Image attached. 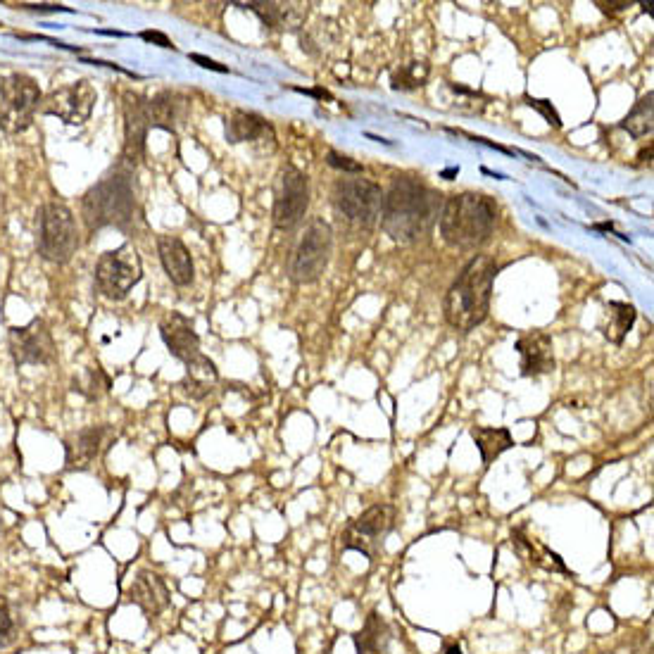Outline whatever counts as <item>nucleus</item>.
<instances>
[{
  "mask_svg": "<svg viewBox=\"0 0 654 654\" xmlns=\"http://www.w3.org/2000/svg\"><path fill=\"white\" fill-rule=\"evenodd\" d=\"M162 341L169 348V352L176 357V360L188 362L193 357L200 355V338L196 329H193V322L184 317L181 312H169L160 324Z\"/></svg>",
  "mask_w": 654,
  "mask_h": 654,
  "instance_id": "nucleus-17",
  "label": "nucleus"
},
{
  "mask_svg": "<svg viewBox=\"0 0 654 654\" xmlns=\"http://www.w3.org/2000/svg\"><path fill=\"white\" fill-rule=\"evenodd\" d=\"M17 640V621L12 619L10 602L0 595V647H10Z\"/></svg>",
  "mask_w": 654,
  "mask_h": 654,
  "instance_id": "nucleus-31",
  "label": "nucleus"
},
{
  "mask_svg": "<svg viewBox=\"0 0 654 654\" xmlns=\"http://www.w3.org/2000/svg\"><path fill=\"white\" fill-rule=\"evenodd\" d=\"M597 8H600L602 12H605V15H616V12H621V10H626L628 5V0H621V3H602V0H597Z\"/></svg>",
  "mask_w": 654,
  "mask_h": 654,
  "instance_id": "nucleus-36",
  "label": "nucleus"
},
{
  "mask_svg": "<svg viewBox=\"0 0 654 654\" xmlns=\"http://www.w3.org/2000/svg\"><path fill=\"white\" fill-rule=\"evenodd\" d=\"M146 100L136 93H124V153L122 162L134 169L143 160L146 153V134H148V119L143 110Z\"/></svg>",
  "mask_w": 654,
  "mask_h": 654,
  "instance_id": "nucleus-15",
  "label": "nucleus"
},
{
  "mask_svg": "<svg viewBox=\"0 0 654 654\" xmlns=\"http://www.w3.org/2000/svg\"><path fill=\"white\" fill-rule=\"evenodd\" d=\"M307 203H310V191H307V179L303 172L295 167L281 169L276 176L274 186V226L276 229H293L305 217Z\"/></svg>",
  "mask_w": 654,
  "mask_h": 654,
  "instance_id": "nucleus-11",
  "label": "nucleus"
},
{
  "mask_svg": "<svg viewBox=\"0 0 654 654\" xmlns=\"http://www.w3.org/2000/svg\"><path fill=\"white\" fill-rule=\"evenodd\" d=\"M96 88L88 84L86 79L74 81V84L55 88L46 100H41V112L62 119L65 124H84L91 117L93 105H96Z\"/></svg>",
  "mask_w": 654,
  "mask_h": 654,
  "instance_id": "nucleus-12",
  "label": "nucleus"
},
{
  "mask_svg": "<svg viewBox=\"0 0 654 654\" xmlns=\"http://www.w3.org/2000/svg\"><path fill=\"white\" fill-rule=\"evenodd\" d=\"M36 248L43 260L65 264L77 253L79 238L77 224L69 207L62 203H46L39 212V231H36Z\"/></svg>",
  "mask_w": 654,
  "mask_h": 654,
  "instance_id": "nucleus-6",
  "label": "nucleus"
},
{
  "mask_svg": "<svg viewBox=\"0 0 654 654\" xmlns=\"http://www.w3.org/2000/svg\"><path fill=\"white\" fill-rule=\"evenodd\" d=\"M186 364V379L179 383V388L186 395H191L193 400H203L215 391L219 374L215 362L207 360V357L200 352V355L193 357V360L184 362Z\"/></svg>",
  "mask_w": 654,
  "mask_h": 654,
  "instance_id": "nucleus-22",
  "label": "nucleus"
},
{
  "mask_svg": "<svg viewBox=\"0 0 654 654\" xmlns=\"http://www.w3.org/2000/svg\"><path fill=\"white\" fill-rule=\"evenodd\" d=\"M129 600L141 609L143 614L157 616L169 607V590L155 571H138L134 583L129 586Z\"/></svg>",
  "mask_w": 654,
  "mask_h": 654,
  "instance_id": "nucleus-19",
  "label": "nucleus"
},
{
  "mask_svg": "<svg viewBox=\"0 0 654 654\" xmlns=\"http://www.w3.org/2000/svg\"><path fill=\"white\" fill-rule=\"evenodd\" d=\"M298 93H305V96H314V98H326V100H333V96L326 88H295Z\"/></svg>",
  "mask_w": 654,
  "mask_h": 654,
  "instance_id": "nucleus-38",
  "label": "nucleus"
},
{
  "mask_svg": "<svg viewBox=\"0 0 654 654\" xmlns=\"http://www.w3.org/2000/svg\"><path fill=\"white\" fill-rule=\"evenodd\" d=\"M84 219L88 229L96 231L103 226L131 229L136 222V198L131 184V167L119 162L108 176L84 196Z\"/></svg>",
  "mask_w": 654,
  "mask_h": 654,
  "instance_id": "nucleus-3",
  "label": "nucleus"
},
{
  "mask_svg": "<svg viewBox=\"0 0 654 654\" xmlns=\"http://www.w3.org/2000/svg\"><path fill=\"white\" fill-rule=\"evenodd\" d=\"M143 269L138 253L131 245L108 250L100 255L96 264V284L100 293L110 300H124L138 281H141Z\"/></svg>",
  "mask_w": 654,
  "mask_h": 654,
  "instance_id": "nucleus-7",
  "label": "nucleus"
},
{
  "mask_svg": "<svg viewBox=\"0 0 654 654\" xmlns=\"http://www.w3.org/2000/svg\"><path fill=\"white\" fill-rule=\"evenodd\" d=\"M429 65L426 62H410V65H402L395 69L393 74V88L398 91H414V88H421L429 79Z\"/></svg>",
  "mask_w": 654,
  "mask_h": 654,
  "instance_id": "nucleus-30",
  "label": "nucleus"
},
{
  "mask_svg": "<svg viewBox=\"0 0 654 654\" xmlns=\"http://www.w3.org/2000/svg\"><path fill=\"white\" fill-rule=\"evenodd\" d=\"M241 8H248L260 17L264 27L286 31L298 29L307 17V3H241Z\"/></svg>",
  "mask_w": 654,
  "mask_h": 654,
  "instance_id": "nucleus-21",
  "label": "nucleus"
},
{
  "mask_svg": "<svg viewBox=\"0 0 654 654\" xmlns=\"http://www.w3.org/2000/svg\"><path fill=\"white\" fill-rule=\"evenodd\" d=\"M143 110H146L148 127L167 129V131L176 129V100L169 91L146 100Z\"/></svg>",
  "mask_w": 654,
  "mask_h": 654,
  "instance_id": "nucleus-27",
  "label": "nucleus"
},
{
  "mask_svg": "<svg viewBox=\"0 0 654 654\" xmlns=\"http://www.w3.org/2000/svg\"><path fill=\"white\" fill-rule=\"evenodd\" d=\"M517 350L521 357V374L540 376L555 371V350H552V338L543 331H528L517 341Z\"/></svg>",
  "mask_w": 654,
  "mask_h": 654,
  "instance_id": "nucleus-18",
  "label": "nucleus"
},
{
  "mask_svg": "<svg viewBox=\"0 0 654 654\" xmlns=\"http://www.w3.org/2000/svg\"><path fill=\"white\" fill-rule=\"evenodd\" d=\"M512 545L514 550L519 552L521 559H526L528 564H533V567L538 569H545V571H552V574H567V564H564V559L557 555V552H552L550 547L545 543H540L536 538H528L524 536V531H514L512 533Z\"/></svg>",
  "mask_w": 654,
  "mask_h": 654,
  "instance_id": "nucleus-23",
  "label": "nucleus"
},
{
  "mask_svg": "<svg viewBox=\"0 0 654 654\" xmlns=\"http://www.w3.org/2000/svg\"><path fill=\"white\" fill-rule=\"evenodd\" d=\"M41 108V88L27 74L0 77V129L5 134H20L34 124Z\"/></svg>",
  "mask_w": 654,
  "mask_h": 654,
  "instance_id": "nucleus-5",
  "label": "nucleus"
},
{
  "mask_svg": "<svg viewBox=\"0 0 654 654\" xmlns=\"http://www.w3.org/2000/svg\"><path fill=\"white\" fill-rule=\"evenodd\" d=\"M635 317H638V312H635L633 305H628V303H609L607 305V324L602 326V331H605L607 341H612L614 345L624 343L626 333L633 329Z\"/></svg>",
  "mask_w": 654,
  "mask_h": 654,
  "instance_id": "nucleus-26",
  "label": "nucleus"
},
{
  "mask_svg": "<svg viewBox=\"0 0 654 654\" xmlns=\"http://www.w3.org/2000/svg\"><path fill=\"white\" fill-rule=\"evenodd\" d=\"M226 138L231 143H250L262 155H269L276 150V134L272 124L248 110H236L234 115L226 119Z\"/></svg>",
  "mask_w": 654,
  "mask_h": 654,
  "instance_id": "nucleus-14",
  "label": "nucleus"
},
{
  "mask_svg": "<svg viewBox=\"0 0 654 654\" xmlns=\"http://www.w3.org/2000/svg\"><path fill=\"white\" fill-rule=\"evenodd\" d=\"M495 226V207L476 193L452 196L440 210V236L459 250L479 248L488 241Z\"/></svg>",
  "mask_w": 654,
  "mask_h": 654,
  "instance_id": "nucleus-4",
  "label": "nucleus"
},
{
  "mask_svg": "<svg viewBox=\"0 0 654 654\" xmlns=\"http://www.w3.org/2000/svg\"><path fill=\"white\" fill-rule=\"evenodd\" d=\"M393 528H395V507L374 505L345 526L341 545L345 550L362 552L364 557L374 559L381 552L383 540H386V536L393 531Z\"/></svg>",
  "mask_w": 654,
  "mask_h": 654,
  "instance_id": "nucleus-8",
  "label": "nucleus"
},
{
  "mask_svg": "<svg viewBox=\"0 0 654 654\" xmlns=\"http://www.w3.org/2000/svg\"><path fill=\"white\" fill-rule=\"evenodd\" d=\"M393 628L379 612H371L364 619L360 633H355L357 654H391Z\"/></svg>",
  "mask_w": 654,
  "mask_h": 654,
  "instance_id": "nucleus-24",
  "label": "nucleus"
},
{
  "mask_svg": "<svg viewBox=\"0 0 654 654\" xmlns=\"http://www.w3.org/2000/svg\"><path fill=\"white\" fill-rule=\"evenodd\" d=\"M326 162H329L331 167L343 169V172H350V174H360V172H364V167L360 165V162H355V160H352V157H348V155L336 153V150H329V155H326Z\"/></svg>",
  "mask_w": 654,
  "mask_h": 654,
  "instance_id": "nucleus-33",
  "label": "nucleus"
},
{
  "mask_svg": "<svg viewBox=\"0 0 654 654\" xmlns=\"http://www.w3.org/2000/svg\"><path fill=\"white\" fill-rule=\"evenodd\" d=\"M10 352L17 364H50L55 360V343L48 324L34 319L27 326L10 329Z\"/></svg>",
  "mask_w": 654,
  "mask_h": 654,
  "instance_id": "nucleus-13",
  "label": "nucleus"
},
{
  "mask_svg": "<svg viewBox=\"0 0 654 654\" xmlns=\"http://www.w3.org/2000/svg\"><path fill=\"white\" fill-rule=\"evenodd\" d=\"M495 274H498V264L488 255H476L464 267L455 286L445 295V319L452 329L469 333L488 317Z\"/></svg>",
  "mask_w": 654,
  "mask_h": 654,
  "instance_id": "nucleus-2",
  "label": "nucleus"
},
{
  "mask_svg": "<svg viewBox=\"0 0 654 654\" xmlns=\"http://www.w3.org/2000/svg\"><path fill=\"white\" fill-rule=\"evenodd\" d=\"M471 438L479 445L483 464H490L493 459H498L502 452L514 448V438L509 429H488V426H474L471 429Z\"/></svg>",
  "mask_w": 654,
  "mask_h": 654,
  "instance_id": "nucleus-25",
  "label": "nucleus"
},
{
  "mask_svg": "<svg viewBox=\"0 0 654 654\" xmlns=\"http://www.w3.org/2000/svg\"><path fill=\"white\" fill-rule=\"evenodd\" d=\"M188 58H191L193 62H198L200 67H205V69H212V72H219V74H226V72H229V67L219 65V62L210 60V58H205V55H198V53H193V55H188Z\"/></svg>",
  "mask_w": 654,
  "mask_h": 654,
  "instance_id": "nucleus-34",
  "label": "nucleus"
},
{
  "mask_svg": "<svg viewBox=\"0 0 654 654\" xmlns=\"http://www.w3.org/2000/svg\"><path fill=\"white\" fill-rule=\"evenodd\" d=\"M338 212L357 226H374L381 215L383 193L369 179H345L336 186Z\"/></svg>",
  "mask_w": 654,
  "mask_h": 654,
  "instance_id": "nucleus-10",
  "label": "nucleus"
},
{
  "mask_svg": "<svg viewBox=\"0 0 654 654\" xmlns=\"http://www.w3.org/2000/svg\"><path fill=\"white\" fill-rule=\"evenodd\" d=\"M141 39L143 41H150V43H157V46H160V48H172L174 50V43L169 41L167 36L162 34V31H143Z\"/></svg>",
  "mask_w": 654,
  "mask_h": 654,
  "instance_id": "nucleus-35",
  "label": "nucleus"
},
{
  "mask_svg": "<svg viewBox=\"0 0 654 654\" xmlns=\"http://www.w3.org/2000/svg\"><path fill=\"white\" fill-rule=\"evenodd\" d=\"M445 654H462V647H459V645H450L448 650H445Z\"/></svg>",
  "mask_w": 654,
  "mask_h": 654,
  "instance_id": "nucleus-39",
  "label": "nucleus"
},
{
  "mask_svg": "<svg viewBox=\"0 0 654 654\" xmlns=\"http://www.w3.org/2000/svg\"><path fill=\"white\" fill-rule=\"evenodd\" d=\"M526 103H528V108L538 110L540 115H543V117L547 119V124H550V127H555V129L562 127V119H559L557 110L552 108V103H550V100H538V98H531V96H526Z\"/></svg>",
  "mask_w": 654,
  "mask_h": 654,
  "instance_id": "nucleus-32",
  "label": "nucleus"
},
{
  "mask_svg": "<svg viewBox=\"0 0 654 654\" xmlns=\"http://www.w3.org/2000/svg\"><path fill=\"white\" fill-rule=\"evenodd\" d=\"M74 391H79L88 400H98L110 391V379L105 376L103 369L91 367V369H86L77 381H74Z\"/></svg>",
  "mask_w": 654,
  "mask_h": 654,
  "instance_id": "nucleus-29",
  "label": "nucleus"
},
{
  "mask_svg": "<svg viewBox=\"0 0 654 654\" xmlns=\"http://www.w3.org/2000/svg\"><path fill=\"white\" fill-rule=\"evenodd\" d=\"M20 8L31 12H69V8H62V5H20Z\"/></svg>",
  "mask_w": 654,
  "mask_h": 654,
  "instance_id": "nucleus-37",
  "label": "nucleus"
},
{
  "mask_svg": "<svg viewBox=\"0 0 654 654\" xmlns=\"http://www.w3.org/2000/svg\"><path fill=\"white\" fill-rule=\"evenodd\" d=\"M157 253H160L162 267H165V272L169 279H172V284H176V286L191 284L196 269H193L191 253H188V248L179 241V238L176 236L157 238Z\"/></svg>",
  "mask_w": 654,
  "mask_h": 654,
  "instance_id": "nucleus-20",
  "label": "nucleus"
},
{
  "mask_svg": "<svg viewBox=\"0 0 654 654\" xmlns=\"http://www.w3.org/2000/svg\"><path fill=\"white\" fill-rule=\"evenodd\" d=\"M333 250V231L331 226L322 222V219H314V222L307 226L303 241L298 243L293 253L291 262V276L298 284H312L319 276L324 274V269L329 267Z\"/></svg>",
  "mask_w": 654,
  "mask_h": 654,
  "instance_id": "nucleus-9",
  "label": "nucleus"
},
{
  "mask_svg": "<svg viewBox=\"0 0 654 654\" xmlns=\"http://www.w3.org/2000/svg\"><path fill=\"white\" fill-rule=\"evenodd\" d=\"M621 129H626L628 134L640 138L652 134L654 129V93H647L645 98H640V103L628 112V117L621 122Z\"/></svg>",
  "mask_w": 654,
  "mask_h": 654,
  "instance_id": "nucleus-28",
  "label": "nucleus"
},
{
  "mask_svg": "<svg viewBox=\"0 0 654 654\" xmlns=\"http://www.w3.org/2000/svg\"><path fill=\"white\" fill-rule=\"evenodd\" d=\"M440 196L414 179L395 181L383 198L381 226L393 241L412 243L436 224L440 217Z\"/></svg>",
  "mask_w": 654,
  "mask_h": 654,
  "instance_id": "nucleus-1",
  "label": "nucleus"
},
{
  "mask_svg": "<svg viewBox=\"0 0 654 654\" xmlns=\"http://www.w3.org/2000/svg\"><path fill=\"white\" fill-rule=\"evenodd\" d=\"M110 426H86L65 440V462L69 469H88L108 448Z\"/></svg>",
  "mask_w": 654,
  "mask_h": 654,
  "instance_id": "nucleus-16",
  "label": "nucleus"
}]
</instances>
